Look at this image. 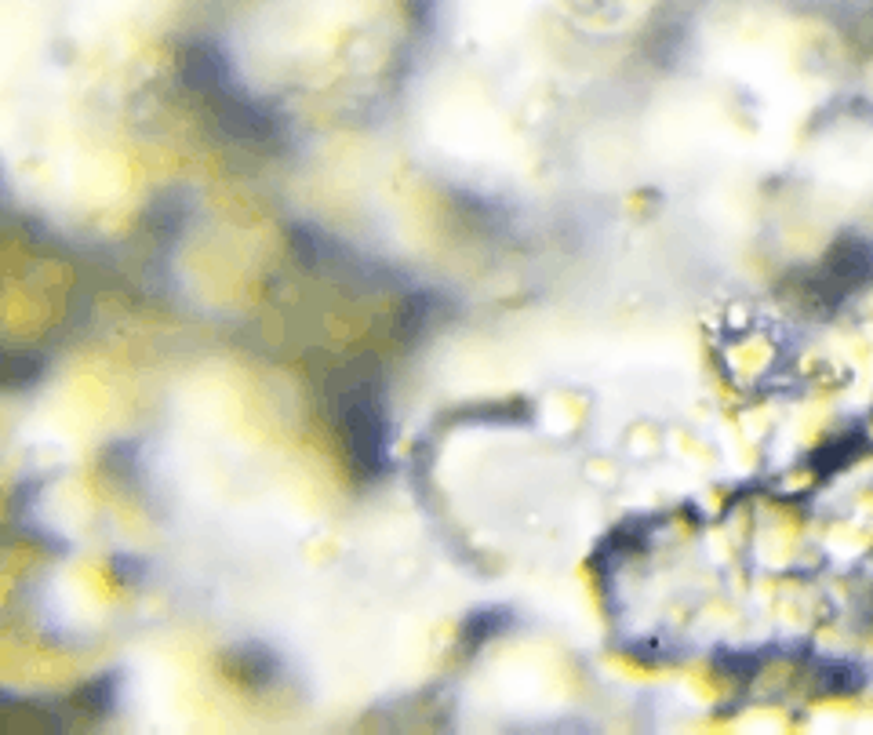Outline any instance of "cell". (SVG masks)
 Here are the masks:
<instances>
[{"label":"cell","instance_id":"3","mask_svg":"<svg viewBox=\"0 0 873 735\" xmlns=\"http://www.w3.org/2000/svg\"><path fill=\"white\" fill-rule=\"evenodd\" d=\"M233 663H237V677H251L255 685H266V681L277 674L273 655L266 652V648H259V645H251V648H244V652H237V659H233Z\"/></svg>","mask_w":873,"mask_h":735},{"label":"cell","instance_id":"2","mask_svg":"<svg viewBox=\"0 0 873 735\" xmlns=\"http://www.w3.org/2000/svg\"><path fill=\"white\" fill-rule=\"evenodd\" d=\"M506 626H510V612H506V608H481V612H473L470 619H466L462 637H466L470 645H484V641L499 637Z\"/></svg>","mask_w":873,"mask_h":735},{"label":"cell","instance_id":"1","mask_svg":"<svg viewBox=\"0 0 873 735\" xmlns=\"http://www.w3.org/2000/svg\"><path fill=\"white\" fill-rule=\"evenodd\" d=\"M342 433H346V448L361 477H379L386 470V423L368 386H353L342 397Z\"/></svg>","mask_w":873,"mask_h":735},{"label":"cell","instance_id":"4","mask_svg":"<svg viewBox=\"0 0 873 735\" xmlns=\"http://www.w3.org/2000/svg\"><path fill=\"white\" fill-rule=\"evenodd\" d=\"M113 699H117V692H113V677H102V681H95V685L84 688V706H91L95 714H110L113 710Z\"/></svg>","mask_w":873,"mask_h":735}]
</instances>
